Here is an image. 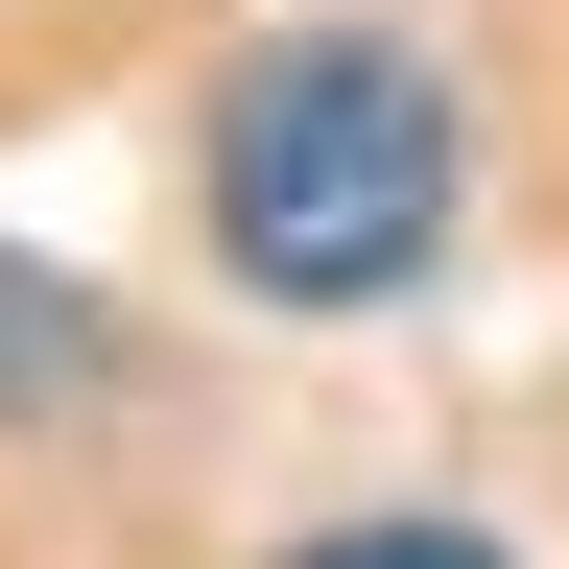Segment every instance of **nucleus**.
<instances>
[{"mask_svg":"<svg viewBox=\"0 0 569 569\" xmlns=\"http://www.w3.org/2000/svg\"><path fill=\"white\" fill-rule=\"evenodd\" d=\"M451 213H475V119H451V71H427L403 24H261V48H213V96H190V261L238 284V309H403L427 261H451Z\"/></svg>","mask_w":569,"mask_h":569,"instance_id":"1","label":"nucleus"},{"mask_svg":"<svg viewBox=\"0 0 569 569\" xmlns=\"http://www.w3.org/2000/svg\"><path fill=\"white\" fill-rule=\"evenodd\" d=\"M96 403H119V309L0 238V451H48V427H96Z\"/></svg>","mask_w":569,"mask_h":569,"instance_id":"2","label":"nucleus"},{"mask_svg":"<svg viewBox=\"0 0 569 569\" xmlns=\"http://www.w3.org/2000/svg\"><path fill=\"white\" fill-rule=\"evenodd\" d=\"M261 569H522L498 522H451V498H356V522H284Z\"/></svg>","mask_w":569,"mask_h":569,"instance_id":"3","label":"nucleus"}]
</instances>
